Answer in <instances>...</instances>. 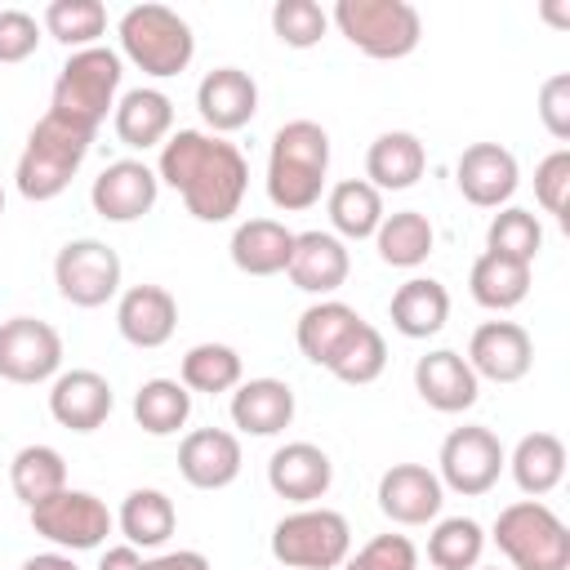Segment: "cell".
Here are the masks:
<instances>
[{"label":"cell","mask_w":570,"mask_h":570,"mask_svg":"<svg viewBox=\"0 0 570 570\" xmlns=\"http://www.w3.org/2000/svg\"><path fill=\"white\" fill-rule=\"evenodd\" d=\"M156 178L183 196V209L196 223H227L240 214L249 165L236 142L205 134V129H174L160 142Z\"/></svg>","instance_id":"6da1fadb"},{"label":"cell","mask_w":570,"mask_h":570,"mask_svg":"<svg viewBox=\"0 0 570 570\" xmlns=\"http://www.w3.org/2000/svg\"><path fill=\"white\" fill-rule=\"evenodd\" d=\"M330 174V134L316 120H285L267 147V200L281 214H303L321 200Z\"/></svg>","instance_id":"7a4b0ae2"},{"label":"cell","mask_w":570,"mask_h":570,"mask_svg":"<svg viewBox=\"0 0 570 570\" xmlns=\"http://www.w3.org/2000/svg\"><path fill=\"white\" fill-rule=\"evenodd\" d=\"M89 147H94V134H89V129L62 120V116H53V111H45V116L31 125L27 147H22L18 165H13L18 196H22V200H36V205L62 196V191L71 187V178L80 174Z\"/></svg>","instance_id":"3957f363"},{"label":"cell","mask_w":570,"mask_h":570,"mask_svg":"<svg viewBox=\"0 0 570 570\" xmlns=\"http://www.w3.org/2000/svg\"><path fill=\"white\" fill-rule=\"evenodd\" d=\"M116 40H120L116 53L129 58L151 80H169V76L187 71L191 58H196L191 22L169 4H134V9H125L120 22H116Z\"/></svg>","instance_id":"277c9868"},{"label":"cell","mask_w":570,"mask_h":570,"mask_svg":"<svg viewBox=\"0 0 570 570\" xmlns=\"http://www.w3.org/2000/svg\"><path fill=\"white\" fill-rule=\"evenodd\" d=\"M120 76H125V58L107 45L94 49H76L67 53V62L58 67L53 94H49V111L98 134V125L107 120V111H116L120 98Z\"/></svg>","instance_id":"5b68a950"},{"label":"cell","mask_w":570,"mask_h":570,"mask_svg":"<svg viewBox=\"0 0 570 570\" xmlns=\"http://www.w3.org/2000/svg\"><path fill=\"white\" fill-rule=\"evenodd\" d=\"M490 539L508 557V570H570V530L543 499L499 508Z\"/></svg>","instance_id":"8992f818"},{"label":"cell","mask_w":570,"mask_h":570,"mask_svg":"<svg viewBox=\"0 0 570 570\" xmlns=\"http://www.w3.org/2000/svg\"><path fill=\"white\" fill-rule=\"evenodd\" d=\"M330 22L352 49L379 62L410 58L423 40V18L410 0H338L330 9Z\"/></svg>","instance_id":"52a82bcc"},{"label":"cell","mask_w":570,"mask_h":570,"mask_svg":"<svg viewBox=\"0 0 570 570\" xmlns=\"http://www.w3.org/2000/svg\"><path fill=\"white\" fill-rule=\"evenodd\" d=\"M352 552V525L343 512L307 503L272 525V557L285 570H338Z\"/></svg>","instance_id":"ba28073f"},{"label":"cell","mask_w":570,"mask_h":570,"mask_svg":"<svg viewBox=\"0 0 570 570\" xmlns=\"http://www.w3.org/2000/svg\"><path fill=\"white\" fill-rule=\"evenodd\" d=\"M508 468V450L503 441L481 428V423H463L454 428L445 441H441V454H436V476L450 494H463V499H481L499 485Z\"/></svg>","instance_id":"9c48e42d"},{"label":"cell","mask_w":570,"mask_h":570,"mask_svg":"<svg viewBox=\"0 0 570 570\" xmlns=\"http://www.w3.org/2000/svg\"><path fill=\"white\" fill-rule=\"evenodd\" d=\"M120 254L98 236H76L53 254V285L71 307H107L120 298Z\"/></svg>","instance_id":"30bf717a"},{"label":"cell","mask_w":570,"mask_h":570,"mask_svg":"<svg viewBox=\"0 0 570 570\" xmlns=\"http://www.w3.org/2000/svg\"><path fill=\"white\" fill-rule=\"evenodd\" d=\"M27 512H31V530L40 539H49L58 552H94L107 543V534L116 525V517L107 512V503L98 494L71 490V485L49 494L45 503H36Z\"/></svg>","instance_id":"8fae6325"},{"label":"cell","mask_w":570,"mask_h":570,"mask_svg":"<svg viewBox=\"0 0 570 570\" xmlns=\"http://www.w3.org/2000/svg\"><path fill=\"white\" fill-rule=\"evenodd\" d=\"M62 374V334L36 316L0 321V379L18 387L53 383Z\"/></svg>","instance_id":"7c38bea8"},{"label":"cell","mask_w":570,"mask_h":570,"mask_svg":"<svg viewBox=\"0 0 570 570\" xmlns=\"http://www.w3.org/2000/svg\"><path fill=\"white\" fill-rule=\"evenodd\" d=\"M156 196H160L156 169L147 160H134V156L111 160L94 178V187H89V205L107 223H138V218H147L156 209Z\"/></svg>","instance_id":"4fadbf2b"},{"label":"cell","mask_w":570,"mask_h":570,"mask_svg":"<svg viewBox=\"0 0 570 570\" xmlns=\"http://www.w3.org/2000/svg\"><path fill=\"white\" fill-rule=\"evenodd\" d=\"M517 183H521V169L503 142H472L454 160V187L476 209H503Z\"/></svg>","instance_id":"5bb4252c"},{"label":"cell","mask_w":570,"mask_h":570,"mask_svg":"<svg viewBox=\"0 0 570 570\" xmlns=\"http://www.w3.org/2000/svg\"><path fill=\"white\" fill-rule=\"evenodd\" d=\"M374 499H379V512L392 525H428V521L441 517L445 485L428 463H392L379 476Z\"/></svg>","instance_id":"9a60e30c"},{"label":"cell","mask_w":570,"mask_h":570,"mask_svg":"<svg viewBox=\"0 0 570 570\" xmlns=\"http://www.w3.org/2000/svg\"><path fill=\"white\" fill-rule=\"evenodd\" d=\"M476 379H490V383H521L534 365V338L525 325L517 321H485L472 330L468 338V356Z\"/></svg>","instance_id":"2e32d148"},{"label":"cell","mask_w":570,"mask_h":570,"mask_svg":"<svg viewBox=\"0 0 570 570\" xmlns=\"http://www.w3.org/2000/svg\"><path fill=\"white\" fill-rule=\"evenodd\" d=\"M267 485H272L276 499H289V503L307 508V503H321V499L330 494V485H334V463H330V454H325L321 445H312V441H285V445H276L272 459H267Z\"/></svg>","instance_id":"e0dca14e"},{"label":"cell","mask_w":570,"mask_h":570,"mask_svg":"<svg viewBox=\"0 0 570 570\" xmlns=\"http://www.w3.org/2000/svg\"><path fill=\"white\" fill-rule=\"evenodd\" d=\"M196 111L209 134H236L258 116V80L240 67H214L196 85Z\"/></svg>","instance_id":"ac0fdd59"},{"label":"cell","mask_w":570,"mask_h":570,"mask_svg":"<svg viewBox=\"0 0 570 570\" xmlns=\"http://www.w3.org/2000/svg\"><path fill=\"white\" fill-rule=\"evenodd\" d=\"M116 330H120V338L129 347L156 352L178 330V298L165 285H147V281L142 285H129L116 298Z\"/></svg>","instance_id":"d6986e66"},{"label":"cell","mask_w":570,"mask_h":570,"mask_svg":"<svg viewBox=\"0 0 570 570\" xmlns=\"http://www.w3.org/2000/svg\"><path fill=\"white\" fill-rule=\"evenodd\" d=\"M116 410V392L98 370H62L49 383V414L67 432H98Z\"/></svg>","instance_id":"ffe728a7"},{"label":"cell","mask_w":570,"mask_h":570,"mask_svg":"<svg viewBox=\"0 0 570 570\" xmlns=\"http://www.w3.org/2000/svg\"><path fill=\"white\" fill-rule=\"evenodd\" d=\"M240 436L227 428H196L178 441V472L191 490H227L240 476Z\"/></svg>","instance_id":"44dd1931"},{"label":"cell","mask_w":570,"mask_h":570,"mask_svg":"<svg viewBox=\"0 0 570 570\" xmlns=\"http://www.w3.org/2000/svg\"><path fill=\"white\" fill-rule=\"evenodd\" d=\"M414 392H419L423 405H432L436 414H463V410L476 405L481 379L472 374V365L463 361V352L436 347V352H423V356L414 361Z\"/></svg>","instance_id":"7402d4cb"},{"label":"cell","mask_w":570,"mask_h":570,"mask_svg":"<svg viewBox=\"0 0 570 570\" xmlns=\"http://www.w3.org/2000/svg\"><path fill=\"white\" fill-rule=\"evenodd\" d=\"M347 272H352V254L334 232H321V227L294 232V254H289V267H285L294 289L330 298L334 289H343Z\"/></svg>","instance_id":"603a6c76"},{"label":"cell","mask_w":570,"mask_h":570,"mask_svg":"<svg viewBox=\"0 0 570 570\" xmlns=\"http://www.w3.org/2000/svg\"><path fill=\"white\" fill-rule=\"evenodd\" d=\"M232 428L245 436H276L294 423V387L285 379H240L232 387Z\"/></svg>","instance_id":"cb8c5ba5"},{"label":"cell","mask_w":570,"mask_h":570,"mask_svg":"<svg viewBox=\"0 0 570 570\" xmlns=\"http://www.w3.org/2000/svg\"><path fill=\"white\" fill-rule=\"evenodd\" d=\"M361 325H365V316H361L352 303H343V298H321V303H312V307L298 316L294 343H298V352H303L312 365L330 370V365L338 361V352L356 338Z\"/></svg>","instance_id":"d4e9b609"},{"label":"cell","mask_w":570,"mask_h":570,"mask_svg":"<svg viewBox=\"0 0 570 570\" xmlns=\"http://www.w3.org/2000/svg\"><path fill=\"white\" fill-rule=\"evenodd\" d=\"M111 129H116V138H120L129 151H151V147H160V142L174 134V102H169V94L156 89V85L125 89V94L116 98Z\"/></svg>","instance_id":"484cf974"},{"label":"cell","mask_w":570,"mask_h":570,"mask_svg":"<svg viewBox=\"0 0 570 570\" xmlns=\"http://www.w3.org/2000/svg\"><path fill=\"white\" fill-rule=\"evenodd\" d=\"M227 254L245 276H281L294 254V232L281 218H245L236 223Z\"/></svg>","instance_id":"4316f807"},{"label":"cell","mask_w":570,"mask_h":570,"mask_svg":"<svg viewBox=\"0 0 570 570\" xmlns=\"http://www.w3.org/2000/svg\"><path fill=\"white\" fill-rule=\"evenodd\" d=\"M423 169H428V151L410 129H387L365 151V183L374 191H405L423 178Z\"/></svg>","instance_id":"83f0119b"},{"label":"cell","mask_w":570,"mask_h":570,"mask_svg":"<svg viewBox=\"0 0 570 570\" xmlns=\"http://www.w3.org/2000/svg\"><path fill=\"white\" fill-rule=\"evenodd\" d=\"M387 321L401 338H432L450 321V289L432 276H410L387 303Z\"/></svg>","instance_id":"f1b7e54d"},{"label":"cell","mask_w":570,"mask_h":570,"mask_svg":"<svg viewBox=\"0 0 570 570\" xmlns=\"http://www.w3.org/2000/svg\"><path fill=\"white\" fill-rule=\"evenodd\" d=\"M508 472L525 499L552 494L566 476V441L557 432H525L508 454Z\"/></svg>","instance_id":"f546056e"},{"label":"cell","mask_w":570,"mask_h":570,"mask_svg":"<svg viewBox=\"0 0 570 570\" xmlns=\"http://www.w3.org/2000/svg\"><path fill=\"white\" fill-rule=\"evenodd\" d=\"M116 525H120L129 548H165L169 534L178 530V508L165 490L138 485V490L125 494V503L116 512Z\"/></svg>","instance_id":"4dcf8cb0"},{"label":"cell","mask_w":570,"mask_h":570,"mask_svg":"<svg viewBox=\"0 0 570 570\" xmlns=\"http://www.w3.org/2000/svg\"><path fill=\"white\" fill-rule=\"evenodd\" d=\"M325 214H330V227L343 245L347 240H374V232L383 223V191H374L365 178H343L330 187Z\"/></svg>","instance_id":"1f68e13d"},{"label":"cell","mask_w":570,"mask_h":570,"mask_svg":"<svg viewBox=\"0 0 570 570\" xmlns=\"http://www.w3.org/2000/svg\"><path fill=\"white\" fill-rule=\"evenodd\" d=\"M468 289L485 312H512L530 294V263H517V258L485 249L468 272Z\"/></svg>","instance_id":"d6a6232c"},{"label":"cell","mask_w":570,"mask_h":570,"mask_svg":"<svg viewBox=\"0 0 570 570\" xmlns=\"http://www.w3.org/2000/svg\"><path fill=\"white\" fill-rule=\"evenodd\" d=\"M432 245H436V232H432L428 214H419V209L383 214V223H379V232H374L379 258H383L387 267H405V272L419 267V263H428Z\"/></svg>","instance_id":"836d02e7"},{"label":"cell","mask_w":570,"mask_h":570,"mask_svg":"<svg viewBox=\"0 0 570 570\" xmlns=\"http://www.w3.org/2000/svg\"><path fill=\"white\" fill-rule=\"evenodd\" d=\"M191 419V392L178 379H147L134 392V423L147 436H174Z\"/></svg>","instance_id":"e575fe53"},{"label":"cell","mask_w":570,"mask_h":570,"mask_svg":"<svg viewBox=\"0 0 570 570\" xmlns=\"http://www.w3.org/2000/svg\"><path fill=\"white\" fill-rule=\"evenodd\" d=\"M9 485H13V494H18L27 508H36V503H45L49 494L67 490V459H62L53 445H45V441L22 445V450L9 459Z\"/></svg>","instance_id":"d590c367"},{"label":"cell","mask_w":570,"mask_h":570,"mask_svg":"<svg viewBox=\"0 0 570 570\" xmlns=\"http://www.w3.org/2000/svg\"><path fill=\"white\" fill-rule=\"evenodd\" d=\"M240 379H245V365H240V352L232 343H196L178 361V383L187 392L218 396V392H232Z\"/></svg>","instance_id":"8d00e7d4"},{"label":"cell","mask_w":570,"mask_h":570,"mask_svg":"<svg viewBox=\"0 0 570 570\" xmlns=\"http://www.w3.org/2000/svg\"><path fill=\"white\" fill-rule=\"evenodd\" d=\"M45 36H53L58 45L76 49H94L107 36V9L98 0H49L40 13Z\"/></svg>","instance_id":"74e56055"},{"label":"cell","mask_w":570,"mask_h":570,"mask_svg":"<svg viewBox=\"0 0 570 570\" xmlns=\"http://www.w3.org/2000/svg\"><path fill=\"white\" fill-rule=\"evenodd\" d=\"M485 552V530L472 517H441L428 534V566L432 570H476Z\"/></svg>","instance_id":"f35d334b"},{"label":"cell","mask_w":570,"mask_h":570,"mask_svg":"<svg viewBox=\"0 0 570 570\" xmlns=\"http://www.w3.org/2000/svg\"><path fill=\"white\" fill-rule=\"evenodd\" d=\"M485 249L534 267V258H539V249H543V223H539V214H530V209H521V205H503V209L490 218V227H485Z\"/></svg>","instance_id":"ab89813d"},{"label":"cell","mask_w":570,"mask_h":570,"mask_svg":"<svg viewBox=\"0 0 570 570\" xmlns=\"http://www.w3.org/2000/svg\"><path fill=\"white\" fill-rule=\"evenodd\" d=\"M387 370V343H383V334L365 321L361 330H356V338L338 352V361L330 365V374L338 379V383H347V387H365V383H374L379 374Z\"/></svg>","instance_id":"60d3db41"},{"label":"cell","mask_w":570,"mask_h":570,"mask_svg":"<svg viewBox=\"0 0 570 570\" xmlns=\"http://www.w3.org/2000/svg\"><path fill=\"white\" fill-rule=\"evenodd\" d=\"M272 31L289 49H312L330 31V13L316 0H276L272 4Z\"/></svg>","instance_id":"b9f144b4"},{"label":"cell","mask_w":570,"mask_h":570,"mask_svg":"<svg viewBox=\"0 0 570 570\" xmlns=\"http://www.w3.org/2000/svg\"><path fill=\"white\" fill-rule=\"evenodd\" d=\"M534 200L543 214H552L561 227L570 223V147H557L548 151L539 165H534Z\"/></svg>","instance_id":"7bdbcfd3"},{"label":"cell","mask_w":570,"mask_h":570,"mask_svg":"<svg viewBox=\"0 0 570 570\" xmlns=\"http://www.w3.org/2000/svg\"><path fill=\"white\" fill-rule=\"evenodd\" d=\"M338 570H419V548L405 534H374L370 543L347 552Z\"/></svg>","instance_id":"ee69618b"},{"label":"cell","mask_w":570,"mask_h":570,"mask_svg":"<svg viewBox=\"0 0 570 570\" xmlns=\"http://www.w3.org/2000/svg\"><path fill=\"white\" fill-rule=\"evenodd\" d=\"M45 27L27 9H0V62H27L40 49Z\"/></svg>","instance_id":"f6af8a7d"},{"label":"cell","mask_w":570,"mask_h":570,"mask_svg":"<svg viewBox=\"0 0 570 570\" xmlns=\"http://www.w3.org/2000/svg\"><path fill=\"white\" fill-rule=\"evenodd\" d=\"M539 120L557 142H570V71H557L539 85Z\"/></svg>","instance_id":"bcb514c9"},{"label":"cell","mask_w":570,"mask_h":570,"mask_svg":"<svg viewBox=\"0 0 570 570\" xmlns=\"http://www.w3.org/2000/svg\"><path fill=\"white\" fill-rule=\"evenodd\" d=\"M142 570H214L205 552L196 548H178V552H156L142 561Z\"/></svg>","instance_id":"7dc6e473"},{"label":"cell","mask_w":570,"mask_h":570,"mask_svg":"<svg viewBox=\"0 0 570 570\" xmlns=\"http://www.w3.org/2000/svg\"><path fill=\"white\" fill-rule=\"evenodd\" d=\"M98 570H142V552L129 548V543H116L98 557Z\"/></svg>","instance_id":"c3c4849f"},{"label":"cell","mask_w":570,"mask_h":570,"mask_svg":"<svg viewBox=\"0 0 570 570\" xmlns=\"http://www.w3.org/2000/svg\"><path fill=\"white\" fill-rule=\"evenodd\" d=\"M22 570H80L76 561H71V552H36V557H27L22 561Z\"/></svg>","instance_id":"681fc988"},{"label":"cell","mask_w":570,"mask_h":570,"mask_svg":"<svg viewBox=\"0 0 570 570\" xmlns=\"http://www.w3.org/2000/svg\"><path fill=\"white\" fill-rule=\"evenodd\" d=\"M0 218H4V187H0Z\"/></svg>","instance_id":"f907efd6"},{"label":"cell","mask_w":570,"mask_h":570,"mask_svg":"<svg viewBox=\"0 0 570 570\" xmlns=\"http://www.w3.org/2000/svg\"><path fill=\"white\" fill-rule=\"evenodd\" d=\"M476 570H508V566H476Z\"/></svg>","instance_id":"816d5d0a"}]
</instances>
